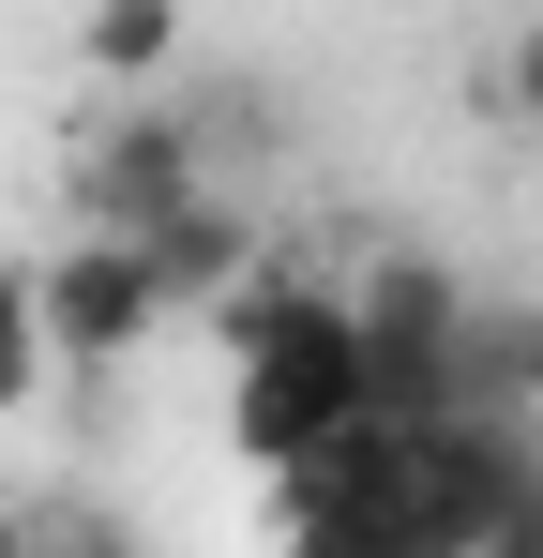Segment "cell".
Masks as SVG:
<instances>
[{
	"instance_id": "cell-1",
	"label": "cell",
	"mask_w": 543,
	"mask_h": 558,
	"mask_svg": "<svg viewBox=\"0 0 543 558\" xmlns=\"http://www.w3.org/2000/svg\"><path fill=\"white\" fill-rule=\"evenodd\" d=\"M227 348H242V392H227V423H242V453L257 468H317L333 438L377 423V363H362V302L302 272H257L227 302Z\"/></svg>"
},
{
	"instance_id": "cell-6",
	"label": "cell",
	"mask_w": 543,
	"mask_h": 558,
	"mask_svg": "<svg viewBox=\"0 0 543 558\" xmlns=\"http://www.w3.org/2000/svg\"><path fill=\"white\" fill-rule=\"evenodd\" d=\"M46 363H61V348H46V302H31V272H0V408H31Z\"/></svg>"
},
{
	"instance_id": "cell-5",
	"label": "cell",
	"mask_w": 543,
	"mask_h": 558,
	"mask_svg": "<svg viewBox=\"0 0 543 558\" xmlns=\"http://www.w3.org/2000/svg\"><path fill=\"white\" fill-rule=\"evenodd\" d=\"M76 61L106 76V92H152V76H181V0H90Z\"/></svg>"
},
{
	"instance_id": "cell-7",
	"label": "cell",
	"mask_w": 543,
	"mask_h": 558,
	"mask_svg": "<svg viewBox=\"0 0 543 558\" xmlns=\"http://www.w3.org/2000/svg\"><path fill=\"white\" fill-rule=\"evenodd\" d=\"M483 106H498L514 136H543V15L514 31V46H498V61H483Z\"/></svg>"
},
{
	"instance_id": "cell-10",
	"label": "cell",
	"mask_w": 543,
	"mask_h": 558,
	"mask_svg": "<svg viewBox=\"0 0 543 558\" xmlns=\"http://www.w3.org/2000/svg\"><path fill=\"white\" fill-rule=\"evenodd\" d=\"M0 558H31V529H15V513H0Z\"/></svg>"
},
{
	"instance_id": "cell-9",
	"label": "cell",
	"mask_w": 543,
	"mask_h": 558,
	"mask_svg": "<svg viewBox=\"0 0 543 558\" xmlns=\"http://www.w3.org/2000/svg\"><path fill=\"white\" fill-rule=\"evenodd\" d=\"M483 558H543V468L498 483V513H483Z\"/></svg>"
},
{
	"instance_id": "cell-3",
	"label": "cell",
	"mask_w": 543,
	"mask_h": 558,
	"mask_svg": "<svg viewBox=\"0 0 543 558\" xmlns=\"http://www.w3.org/2000/svg\"><path fill=\"white\" fill-rule=\"evenodd\" d=\"M31 302H46V348L76 377H106V363H136L152 332H167L181 302H167V272H152V242L136 227H76L46 272H31Z\"/></svg>"
},
{
	"instance_id": "cell-2",
	"label": "cell",
	"mask_w": 543,
	"mask_h": 558,
	"mask_svg": "<svg viewBox=\"0 0 543 558\" xmlns=\"http://www.w3.org/2000/svg\"><path fill=\"white\" fill-rule=\"evenodd\" d=\"M348 302H362V363H377V423H452L483 392V317H468V287L438 257H393Z\"/></svg>"
},
{
	"instance_id": "cell-8",
	"label": "cell",
	"mask_w": 543,
	"mask_h": 558,
	"mask_svg": "<svg viewBox=\"0 0 543 558\" xmlns=\"http://www.w3.org/2000/svg\"><path fill=\"white\" fill-rule=\"evenodd\" d=\"M483 377H498V392H529V408H543V302H514V317L483 332Z\"/></svg>"
},
{
	"instance_id": "cell-4",
	"label": "cell",
	"mask_w": 543,
	"mask_h": 558,
	"mask_svg": "<svg viewBox=\"0 0 543 558\" xmlns=\"http://www.w3.org/2000/svg\"><path fill=\"white\" fill-rule=\"evenodd\" d=\"M136 242H152V272H167V302H181V317H227V302H242V287L272 272L257 211H242L227 182H212V196H181L167 227H136Z\"/></svg>"
}]
</instances>
